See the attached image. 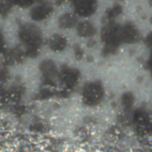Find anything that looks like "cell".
I'll use <instances>...</instances> for the list:
<instances>
[{"label": "cell", "mask_w": 152, "mask_h": 152, "mask_svg": "<svg viewBox=\"0 0 152 152\" xmlns=\"http://www.w3.org/2000/svg\"><path fill=\"white\" fill-rule=\"evenodd\" d=\"M20 37L26 43L33 46H34L41 41L39 30L30 25L26 26L25 27L22 28V30L20 31Z\"/></svg>", "instance_id": "1"}, {"label": "cell", "mask_w": 152, "mask_h": 152, "mask_svg": "<svg viewBox=\"0 0 152 152\" xmlns=\"http://www.w3.org/2000/svg\"><path fill=\"white\" fill-rule=\"evenodd\" d=\"M74 8L80 15L87 16L96 9V0H74Z\"/></svg>", "instance_id": "2"}, {"label": "cell", "mask_w": 152, "mask_h": 152, "mask_svg": "<svg viewBox=\"0 0 152 152\" xmlns=\"http://www.w3.org/2000/svg\"><path fill=\"white\" fill-rule=\"evenodd\" d=\"M52 12V7L48 5H42L34 7L31 11V16L34 20H43Z\"/></svg>", "instance_id": "3"}, {"label": "cell", "mask_w": 152, "mask_h": 152, "mask_svg": "<svg viewBox=\"0 0 152 152\" xmlns=\"http://www.w3.org/2000/svg\"><path fill=\"white\" fill-rule=\"evenodd\" d=\"M139 33L133 26H126L123 30H121V39L125 40L126 42L131 43L139 39Z\"/></svg>", "instance_id": "4"}, {"label": "cell", "mask_w": 152, "mask_h": 152, "mask_svg": "<svg viewBox=\"0 0 152 152\" xmlns=\"http://www.w3.org/2000/svg\"><path fill=\"white\" fill-rule=\"evenodd\" d=\"M78 33L82 36H90L95 33L94 27L88 22H83L78 26Z\"/></svg>", "instance_id": "5"}, {"label": "cell", "mask_w": 152, "mask_h": 152, "mask_svg": "<svg viewBox=\"0 0 152 152\" xmlns=\"http://www.w3.org/2000/svg\"><path fill=\"white\" fill-rule=\"evenodd\" d=\"M65 44H66V41L64 40V38H63L60 35H54L50 41L51 47L55 50L63 49L65 46Z\"/></svg>", "instance_id": "6"}, {"label": "cell", "mask_w": 152, "mask_h": 152, "mask_svg": "<svg viewBox=\"0 0 152 152\" xmlns=\"http://www.w3.org/2000/svg\"><path fill=\"white\" fill-rule=\"evenodd\" d=\"M76 24V18L72 15H64L60 18V25L62 27H72Z\"/></svg>", "instance_id": "7"}, {"label": "cell", "mask_w": 152, "mask_h": 152, "mask_svg": "<svg viewBox=\"0 0 152 152\" xmlns=\"http://www.w3.org/2000/svg\"><path fill=\"white\" fill-rule=\"evenodd\" d=\"M11 3L12 2L8 1V0H3L2 2H0V13L6 14L7 12H8L11 7Z\"/></svg>", "instance_id": "8"}]
</instances>
